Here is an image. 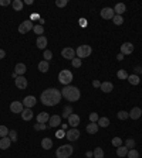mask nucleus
Masks as SVG:
<instances>
[{
  "label": "nucleus",
  "instance_id": "obj_26",
  "mask_svg": "<svg viewBox=\"0 0 142 158\" xmlns=\"http://www.w3.org/2000/svg\"><path fill=\"white\" fill-rule=\"evenodd\" d=\"M97 124L100 127H104V128H105V127L110 126V119H108V117H100L97 121Z\"/></svg>",
  "mask_w": 142,
  "mask_h": 158
},
{
  "label": "nucleus",
  "instance_id": "obj_31",
  "mask_svg": "<svg viewBox=\"0 0 142 158\" xmlns=\"http://www.w3.org/2000/svg\"><path fill=\"white\" fill-rule=\"evenodd\" d=\"M92 154H94V158H104V151H102V148H101V147L94 148Z\"/></svg>",
  "mask_w": 142,
  "mask_h": 158
},
{
  "label": "nucleus",
  "instance_id": "obj_32",
  "mask_svg": "<svg viewBox=\"0 0 142 158\" xmlns=\"http://www.w3.org/2000/svg\"><path fill=\"white\" fill-rule=\"evenodd\" d=\"M70 114H72V107H71V106H65L61 119H68V116H70Z\"/></svg>",
  "mask_w": 142,
  "mask_h": 158
},
{
  "label": "nucleus",
  "instance_id": "obj_38",
  "mask_svg": "<svg viewBox=\"0 0 142 158\" xmlns=\"http://www.w3.org/2000/svg\"><path fill=\"white\" fill-rule=\"evenodd\" d=\"M112 21H114V24H115V25H121L124 23V19H122V16H118V14H115V16H114V19H112Z\"/></svg>",
  "mask_w": 142,
  "mask_h": 158
},
{
  "label": "nucleus",
  "instance_id": "obj_13",
  "mask_svg": "<svg viewBox=\"0 0 142 158\" xmlns=\"http://www.w3.org/2000/svg\"><path fill=\"white\" fill-rule=\"evenodd\" d=\"M132 52H134V45L131 44V43H124L121 45V54L122 55H129Z\"/></svg>",
  "mask_w": 142,
  "mask_h": 158
},
{
  "label": "nucleus",
  "instance_id": "obj_17",
  "mask_svg": "<svg viewBox=\"0 0 142 158\" xmlns=\"http://www.w3.org/2000/svg\"><path fill=\"white\" fill-rule=\"evenodd\" d=\"M141 116H142L141 107H134L131 112H129V119H132V120H138Z\"/></svg>",
  "mask_w": 142,
  "mask_h": 158
},
{
  "label": "nucleus",
  "instance_id": "obj_36",
  "mask_svg": "<svg viewBox=\"0 0 142 158\" xmlns=\"http://www.w3.org/2000/svg\"><path fill=\"white\" fill-rule=\"evenodd\" d=\"M127 157H128V158H139V152L136 151L135 148H132V150H129V151H128Z\"/></svg>",
  "mask_w": 142,
  "mask_h": 158
},
{
  "label": "nucleus",
  "instance_id": "obj_56",
  "mask_svg": "<svg viewBox=\"0 0 142 158\" xmlns=\"http://www.w3.org/2000/svg\"><path fill=\"white\" fill-rule=\"evenodd\" d=\"M26 4H33V0H26Z\"/></svg>",
  "mask_w": 142,
  "mask_h": 158
},
{
  "label": "nucleus",
  "instance_id": "obj_48",
  "mask_svg": "<svg viewBox=\"0 0 142 158\" xmlns=\"http://www.w3.org/2000/svg\"><path fill=\"white\" fill-rule=\"evenodd\" d=\"M9 4H12L10 0H0V6H9Z\"/></svg>",
  "mask_w": 142,
  "mask_h": 158
},
{
  "label": "nucleus",
  "instance_id": "obj_54",
  "mask_svg": "<svg viewBox=\"0 0 142 158\" xmlns=\"http://www.w3.org/2000/svg\"><path fill=\"white\" fill-rule=\"evenodd\" d=\"M36 19H40L39 14H31V20H36Z\"/></svg>",
  "mask_w": 142,
  "mask_h": 158
},
{
  "label": "nucleus",
  "instance_id": "obj_30",
  "mask_svg": "<svg viewBox=\"0 0 142 158\" xmlns=\"http://www.w3.org/2000/svg\"><path fill=\"white\" fill-rule=\"evenodd\" d=\"M12 6H13V9L16 12H20V10H23L24 3H23L21 0H14V1H12Z\"/></svg>",
  "mask_w": 142,
  "mask_h": 158
},
{
  "label": "nucleus",
  "instance_id": "obj_39",
  "mask_svg": "<svg viewBox=\"0 0 142 158\" xmlns=\"http://www.w3.org/2000/svg\"><path fill=\"white\" fill-rule=\"evenodd\" d=\"M111 143H112V146L116 147V148H118V147H121V146H122V140L119 139V137H114Z\"/></svg>",
  "mask_w": 142,
  "mask_h": 158
},
{
  "label": "nucleus",
  "instance_id": "obj_19",
  "mask_svg": "<svg viewBox=\"0 0 142 158\" xmlns=\"http://www.w3.org/2000/svg\"><path fill=\"white\" fill-rule=\"evenodd\" d=\"M21 119L24 121H29V120H31L33 119V110L31 109H24L23 112H21Z\"/></svg>",
  "mask_w": 142,
  "mask_h": 158
},
{
  "label": "nucleus",
  "instance_id": "obj_50",
  "mask_svg": "<svg viewBox=\"0 0 142 158\" xmlns=\"http://www.w3.org/2000/svg\"><path fill=\"white\" fill-rule=\"evenodd\" d=\"M80 25H81V27H85V25H87V20L81 19V20H80Z\"/></svg>",
  "mask_w": 142,
  "mask_h": 158
},
{
  "label": "nucleus",
  "instance_id": "obj_47",
  "mask_svg": "<svg viewBox=\"0 0 142 158\" xmlns=\"http://www.w3.org/2000/svg\"><path fill=\"white\" fill-rule=\"evenodd\" d=\"M56 137H57V139H63V137H65V131L63 130V128L58 130L57 133H56Z\"/></svg>",
  "mask_w": 142,
  "mask_h": 158
},
{
  "label": "nucleus",
  "instance_id": "obj_4",
  "mask_svg": "<svg viewBox=\"0 0 142 158\" xmlns=\"http://www.w3.org/2000/svg\"><path fill=\"white\" fill-rule=\"evenodd\" d=\"M58 81L63 83L64 86L71 85V81H72V74H71V71H68V69L60 71V74H58Z\"/></svg>",
  "mask_w": 142,
  "mask_h": 158
},
{
  "label": "nucleus",
  "instance_id": "obj_28",
  "mask_svg": "<svg viewBox=\"0 0 142 158\" xmlns=\"http://www.w3.org/2000/svg\"><path fill=\"white\" fill-rule=\"evenodd\" d=\"M128 82L131 83V85H139L141 79H139V76H138V75L132 74V75H129V76H128Z\"/></svg>",
  "mask_w": 142,
  "mask_h": 158
},
{
  "label": "nucleus",
  "instance_id": "obj_46",
  "mask_svg": "<svg viewBox=\"0 0 142 158\" xmlns=\"http://www.w3.org/2000/svg\"><path fill=\"white\" fill-rule=\"evenodd\" d=\"M9 136H10L9 139L12 140V141H16V140H17V133H16L14 130H12V131H9Z\"/></svg>",
  "mask_w": 142,
  "mask_h": 158
},
{
  "label": "nucleus",
  "instance_id": "obj_12",
  "mask_svg": "<svg viewBox=\"0 0 142 158\" xmlns=\"http://www.w3.org/2000/svg\"><path fill=\"white\" fill-rule=\"evenodd\" d=\"M14 83H16V88L19 89H26L29 82H27V79L24 76H17L16 79H14Z\"/></svg>",
  "mask_w": 142,
  "mask_h": 158
},
{
  "label": "nucleus",
  "instance_id": "obj_9",
  "mask_svg": "<svg viewBox=\"0 0 142 158\" xmlns=\"http://www.w3.org/2000/svg\"><path fill=\"white\" fill-rule=\"evenodd\" d=\"M114 16H115V13H114V9H111V7H104L101 10V17L104 20H112Z\"/></svg>",
  "mask_w": 142,
  "mask_h": 158
},
{
  "label": "nucleus",
  "instance_id": "obj_44",
  "mask_svg": "<svg viewBox=\"0 0 142 158\" xmlns=\"http://www.w3.org/2000/svg\"><path fill=\"white\" fill-rule=\"evenodd\" d=\"M45 128H47V126H45V124H43V123L34 124V130H36V131H41V130H45Z\"/></svg>",
  "mask_w": 142,
  "mask_h": 158
},
{
  "label": "nucleus",
  "instance_id": "obj_11",
  "mask_svg": "<svg viewBox=\"0 0 142 158\" xmlns=\"http://www.w3.org/2000/svg\"><path fill=\"white\" fill-rule=\"evenodd\" d=\"M36 103H37V99L34 96H26L23 99V106H26L27 109H31L33 106H36Z\"/></svg>",
  "mask_w": 142,
  "mask_h": 158
},
{
  "label": "nucleus",
  "instance_id": "obj_34",
  "mask_svg": "<svg viewBox=\"0 0 142 158\" xmlns=\"http://www.w3.org/2000/svg\"><path fill=\"white\" fill-rule=\"evenodd\" d=\"M116 76H118V79H128V72L125 69H119L116 72Z\"/></svg>",
  "mask_w": 142,
  "mask_h": 158
},
{
  "label": "nucleus",
  "instance_id": "obj_20",
  "mask_svg": "<svg viewBox=\"0 0 142 158\" xmlns=\"http://www.w3.org/2000/svg\"><path fill=\"white\" fill-rule=\"evenodd\" d=\"M100 89L102 90L104 93H110V92H112V89H114V85L111 82H102L101 86H100Z\"/></svg>",
  "mask_w": 142,
  "mask_h": 158
},
{
  "label": "nucleus",
  "instance_id": "obj_10",
  "mask_svg": "<svg viewBox=\"0 0 142 158\" xmlns=\"http://www.w3.org/2000/svg\"><path fill=\"white\" fill-rule=\"evenodd\" d=\"M61 55H63V58H65V59L72 61V59L75 58V50H72L71 47H67V48H64V50L61 51Z\"/></svg>",
  "mask_w": 142,
  "mask_h": 158
},
{
  "label": "nucleus",
  "instance_id": "obj_24",
  "mask_svg": "<svg viewBox=\"0 0 142 158\" xmlns=\"http://www.w3.org/2000/svg\"><path fill=\"white\" fill-rule=\"evenodd\" d=\"M125 10H127V7H125L124 3H118V4L114 7V13H116L118 16H122V13H125Z\"/></svg>",
  "mask_w": 142,
  "mask_h": 158
},
{
  "label": "nucleus",
  "instance_id": "obj_3",
  "mask_svg": "<svg viewBox=\"0 0 142 158\" xmlns=\"http://www.w3.org/2000/svg\"><path fill=\"white\" fill-rule=\"evenodd\" d=\"M74 151V148L70 144H64V146L58 147L57 151H56V157L57 158H70L71 154Z\"/></svg>",
  "mask_w": 142,
  "mask_h": 158
},
{
  "label": "nucleus",
  "instance_id": "obj_42",
  "mask_svg": "<svg viewBox=\"0 0 142 158\" xmlns=\"http://www.w3.org/2000/svg\"><path fill=\"white\" fill-rule=\"evenodd\" d=\"M98 119H100V116H98V113H90V121L91 123H97L98 121Z\"/></svg>",
  "mask_w": 142,
  "mask_h": 158
},
{
  "label": "nucleus",
  "instance_id": "obj_7",
  "mask_svg": "<svg viewBox=\"0 0 142 158\" xmlns=\"http://www.w3.org/2000/svg\"><path fill=\"white\" fill-rule=\"evenodd\" d=\"M24 106H23V102H17V100H14L10 103V112L12 113H20L21 114V112L24 110Z\"/></svg>",
  "mask_w": 142,
  "mask_h": 158
},
{
  "label": "nucleus",
  "instance_id": "obj_21",
  "mask_svg": "<svg viewBox=\"0 0 142 158\" xmlns=\"http://www.w3.org/2000/svg\"><path fill=\"white\" fill-rule=\"evenodd\" d=\"M48 120H50V116H48V113L41 112V113L37 114V121H39V123H43V124H45V123H48Z\"/></svg>",
  "mask_w": 142,
  "mask_h": 158
},
{
  "label": "nucleus",
  "instance_id": "obj_16",
  "mask_svg": "<svg viewBox=\"0 0 142 158\" xmlns=\"http://www.w3.org/2000/svg\"><path fill=\"white\" fill-rule=\"evenodd\" d=\"M48 124L50 127H58L61 124V117L58 114H54V116H50V120H48Z\"/></svg>",
  "mask_w": 142,
  "mask_h": 158
},
{
  "label": "nucleus",
  "instance_id": "obj_23",
  "mask_svg": "<svg viewBox=\"0 0 142 158\" xmlns=\"http://www.w3.org/2000/svg\"><path fill=\"white\" fill-rule=\"evenodd\" d=\"M98 128H100V126H98L97 123H90V124L87 126V133L88 134H97Z\"/></svg>",
  "mask_w": 142,
  "mask_h": 158
},
{
  "label": "nucleus",
  "instance_id": "obj_18",
  "mask_svg": "<svg viewBox=\"0 0 142 158\" xmlns=\"http://www.w3.org/2000/svg\"><path fill=\"white\" fill-rule=\"evenodd\" d=\"M36 45H37V48L45 51V47H47V38H45L44 35L37 37V40H36Z\"/></svg>",
  "mask_w": 142,
  "mask_h": 158
},
{
  "label": "nucleus",
  "instance_id": "obj_27",
  "mask_svg": "<svg viewBox=\"0 0 142 158\" xmlns=\"http://www.w3.org/2000/svg\"><path fill=\"white\" fill-rule=\"evenodd\" d=\"M127 154H128V148L127 147H118L116 148V155L118 157H121V158H124V157H127Z\"/></svg>",
  "mask_w": 142,
  "mask_h": 158
},
{
  "label": "nucleus",
  "instance_id": "obj_29",
  "mask_svg": "<svg viewBox=\"0 0 142 158\" xmlns=\"http://www.w3.org/2000/svg\"><path fill=\"white\" fill-rule=\"evenodd\" d=\"M41 147H43L44 150H50L53 147V141L48 139V137H47V139H43L41 140Z\"/></svg>",
  "mask_w": 142,
  "mask_h": 158
},
{
  "label": "nucleus",
  "instance_id": "obj_57",
  "mask_svg": "<svg viewBox=\"0 0 142 158\" xmlns=\"http://www.w3.org/2000/svg\"><path fill=\"white\" fill-rule=\"evenodd\" d=\"M141 74H142V69H141Z\"/></svg>",
  "mask_w": 142,
  "mask_h": 158
},
{
  "label": "nucleus",
  "instance_id": "obj_55",
  "mask_svg": "<svg viewBox=\"0 0 142 158\" xmlns=\"http://www.w3.org/2000/svg\"><path fill=\"white\" fill-rule=\"evenodd\" d=\"M92 155H94V154H92V152H91V151H88V152H87V157H88V158H91V157H92Z\"/></svg>",
  "mask_w": 142,
  "mask_h": 158
},
{
  "label": "nucleus",
  "instance_id": "obj_45",
  "mask_svg": "<svg viewBox=\"0 0 142 158\" xmlns=\"http://www.w3.org/2000/svg\"><path fill=\"white\" fill-rule=\"evenodd\" d=\"M67 3H68L67 0H57V1H56V6L57 7H65L67 6Z\"/></svg>",
  "mask_w": 142,
  "mask_h": 158
},
{
  "label": "nucleus",
  "instance_id": "obj_15",
  "mask_svg": "<svg viewBox=\"0 0 142 158\" xmlns=\"http://www.w3.org/2000/svg\"><path fill=\"white\" fill-rule=\"evenodd\" d=\"M26 71H27L26 65H24V63H21V62H19L16 66H14V74H16L17 76H23L24 74H26Z\"/></svg>",
  "mask_w": 142,
  "mask_h": 158
},
{
  "label": "nucleus",
  "instance_id": "obj_33",
  "mask_svg": "<svg viewBox=\"0 0 142 158\" xmlns=\"http://www.w3.org/2000/svg\"><path fill=\"white\" fill-rule=\"evenodd\" d=\"M116 117H118L119 120H127V119L129 117V113L128 112H125V110H121V112L116 113Z\"/></svg>",
  "mask_w": 142,
  "mask_h": 158
},
{
  "label": "nucleus",
  "instance_id": "obj_6",
  "mask_svg": "<svg viewBox=\"0 0 142 158\" xmlns=\"http://www.w3.org/2000/svg\"><path fill=\"white\" fill-rule=\"evenodd\" d=\"M33 28H34V24H33L31 20H24V21L19 25V32L20 34H27L29 31H31Z\"/></svg>",
  "mask_w": 142,
  "mask_h": 158
},
{
  "label": "nucleus",
  "instance_id": "obj_25",
  "mask_svg": "<svg viewBox=\"0 0 142 158\" xmlns=\"http://www.w3.org/2000/svg\"><path fill=\"white\" fill-rule=\"evenodd\" d=\"M48 69H50V63H48V61H41V62L39 63V71L40 72H48Z\"/></svg>",
  "mask_w": 142,
  "mask_h": 158
},
{
  "label": "nucleus",
  "instance_id": "obj_51",
  "mask_svg": "<svg viewBox=\"0 0 142 158\" xmlns=\"http://www.w3.org/2000/svg\"><path fill=\"white\" fill-rule=\"evenodd\" d=\"M4 57H6V52H4V50H0V59H3Z\"/></svg>",
  "mask_w": 142,
  "mask_h": 158
},
{
  "label": "nucleus",
  "instance_id": "obj_22",
  "mask_svg": "<svg viewBox=\"0 0 142 158\" xmlns=\"http://www.w3.org/2000/svg\"><path fill=\"white\" fill-rule=\"evenodd\" d=\"M12 144V140L9 139V137H3V139H0V148L1 150H7L9 147Z\"/></svg>",
  "mask_w": 142,
  "mask_h": 158
},
{
  "label": "nucleus",
  "instance_id": "obj_5",
  "mask_svg": "<svg viewBox=\"0 0 142 158\" xmlns=\"http://www.w3.org/2000/svg\"><path fill=\"white\" fill-rule=\"evenodd\" d=\"M91 52H92V48H91L90 45H80L77 50H75V55H77L80 59H83V58H87L91 55Z\"/></svg>",
  "mask_w": 142,
  "mask_h": 158
},
{
  "label": "nucleus",
  "instance_id": "obj_49",
  "mask_svg": "<svg viewBox=\"0 0 142 158\" xmlns=\"http://www.w3.org/2000/svg\"><path fill=\"white\" fill-rule=\"evenodd\" d=\"M92 86H94V88H100V86H101V82L97 81V79H94V81H92Z\"/></svg>",
  "mask_w": 142,
  "mask_h": 158
},
{
  "label": "nucleus",
  "instance_id": "obj_8",
  "mask_svg": "<svg viewBox=\"0 0 142 158\" xmlns=\"http://www.w3.org/2000/svg\"><path fill=\"white\" fill-rule=\"evenodd\" d=\"M65 137H67V140L68 141H77L78 139H80V131H78L77 128H70L67 133H65Z\"/></svg>",
  "mask_w": 142,
  "mask_h": 158
},
{
  "label": "nucleus",
  "instance_id": "obj_35",
  "mask_svg": "<svg viewBox=\"0 0 142 158\" xmlns=\"http://www.w3.org/2000/svg\"><path fill=\"white\" fill-rule=\"evenodd\" d=\"M33 31H34V34H37V35H43V32H44V27L40 24V25H34V28H33Z\"/></svg>",
  "mask_w": 142,
  "mask_h": 158
},
{
  "label": "nucleus",
  "instance_id": "obj_41",
  "mask_svg": "<svg viewBox=\"0 0 142 158\" xmlns=\"http://www.w3.org/2000/svg\"><path fill=\"white\" fill-rule=\"evenodd\" d=\"M71 63H72L74 68H80V66H81V59H80L78 57H75L72 61H71Z\"/></svg>",
  "mask_w": 142,
  "mask_h": 158
},
{
  "label": "nucleus",
  "instance_id": "obj_14",
  "mask_svg": "<svg viewBox=\"0 0 142 158\" xmlns=\"http://www.w3.org/2000/svg\"><path fill=\"white\" fill-rule=\"evenodd\" d=\"M67 120H68V124H70L71 127H74V128H75V127L80 124V116L72 113V114L68 116V119H67Z\"/></svg>",
  "mask_w": 142,
  "mask_h": 158
},
{
  "label": "nucleus",
  "instance_id": "obj_37",
  "mask_svg": "<svg viewBox=\"0 0 142 158\" xmlns=\"http://www.w3.org/2000/svg\"><path fill=\"white\" fill-rule=\"evenodd\" d=\"M7 136H9V128L6 126H0V139L7 137Z\"/></svg>",
  "mask_w": 142,
  "mask_h": 158
},
{
  "label": "nucleus",
  "instance_id": "obj_1",
  "mask_svg": "<svg viewBox=\"0 0 142 158\" xmlns=\"http://www.w3.org/2000/svg\"><path fill=\"white\" fill-rule=\"evenodd\" d=\"M61 92L58 90V89L56 88H50V89H45V90H43L41 92V96H40V100H41V103L44 105V106H56V105H58L60 103V100H61Z\"/></svg>",
  "mask_w": 142,
  "mask_h": 158
},
{
  "label": "nucleus",
  "instance_id": "obj_53",
  "mask_svg": "<svg viewBox=\"0 0 142 158\" xmlns=\"http://www.w3.org/2000/svg\"><path fill=\"white\" fill-rule=\"evenodd\" d=\"M141 69H142V66H136L135 69H134V71H135V75L138 74V72H141Z\"/></svg>",
  "mask_w": 142,
  "mask_h": 158
},
{
  "label": "nucleus",
  "instance_id": "obj_43",
  "mask_svg": "<svg viewBox=\"0 0 142 158\" xmlns=\"http://www.w3.org/2000/svg\"><path fill=\"white\" fill-rule=\"evenodd\" d=\"M43 57H44V61H50V59L53 58V52H51V51H48V50H45Z\"/></svg>",
  "mask_w": 142,
  "mask_h": 158
},
{
  "label": "nucleus",
  "instance_id": "obj_52",
  "mask_svg": "<svg viewBox=\"0 0 142 158\" xmlns=\"http://www.w3.org/2000/svg\"><path fill=\"white\" fill-rule=\"evenodd\" d=\"M116 59H118V61H122L124 55H122V54H118V55H116Z\"/></svg>",
  "mask_w": 142,
  "mask_h": 158
},
{
  "label": "nucleus",
  "instance_id": "obj_40",
  "mask_svg": "<svg viewBox=\"0 0 142 158\" xmlns=\"http://www.w3.org/2000/svg\"><path fill=\"white\" fill-rule=\"evenodd\" d=\"M125 147L129 148V150H132L134 147H135V140L134 139H128L127 140V143H125Z\"/></svg>",
  "mask_w": 142,
  "mask_h": 158
},
{
  "label": "nucleus",
  "instance_id": "obj_2",
  "mask_svg": "<svg viewBox=\"0 0 142 158\" xmlns=\"http://www.w3.org/2000/svg\"><path fill=\"white\" fill-rule=\"evenodd\" d=\"M61 96L65 97L68 102H77L80 99V96H81V92H80V89L77 86H64V88L61 89Z\"/></svg>",
  "mask_w": 142,
  "mask_h": 158
}]
</instances>
